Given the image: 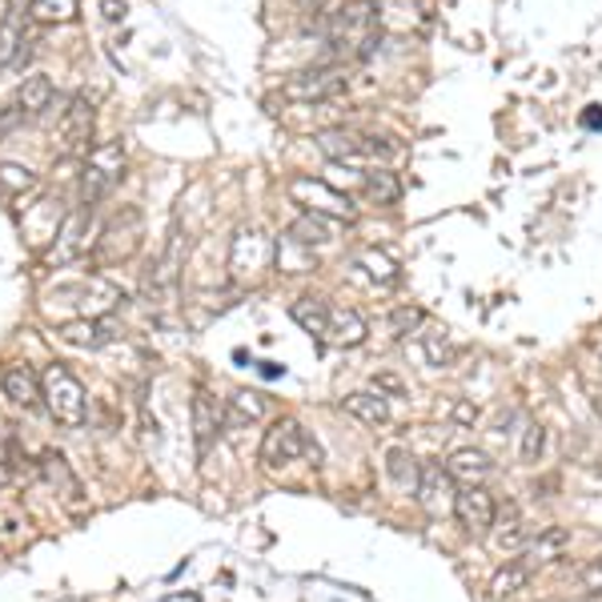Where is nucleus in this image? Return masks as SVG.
<instances>
[{"mask_svg": "<svg viewBox=\"0 0 602 602\" xmlns=\"http://www.w3.org/2000/svg\"><path fill=\"white\" fill-rule=\"evenodd\" d=\"M81 17V0H29L32 24H69Z\"/></svg>", "mask_w": 602, "mask_h": 602, "instance_id": "nucleus-28", "label": "nucleus"}, {"mask_svg": "<svg viewBox=\"0 0 602 602\" xmlns=\"http://www.w3.org/2000/svg\"><path fill=\"white\" fill-rule=\"evenodd\" d=\"M57 302H61L64 309H73V322H81V317H105L109 309H116L125 302V294H121L113 282L93 274V277L73 282V286H57L44 306H57Z\"/></svg>", "mask_w": 602, "mask_h": 602, "instance_id": "nucleus-5", "label": "nucleus"}, {"mask_svg": "<svg viewBox=\"0 0 602 602\" xmlns=\"http://www.w3.org/2000/svg\"><path fill=\"white\" fill-rule=\"evenodd\" d=\"M414 494H418V502H422V510L426 514H446V510H450V514H455V498H458V482L455 478H450V470H446V466H422V478H418V490H414Z\"/></svg>", "mask_w": 602, "mask_h": 602, "instance_id": "nucleus-14", "label": "nucleus"}, {"mask_svg": "<svg viewBox=\"0 0 602 602\" xmlns=\"http://www.w3.org/2000/svg\"><path fill=\"white\" fill-rule=\"evenodd\" d=\"M286 193L294 205H302V213H317L326 222H354L358 217V205L346 193H338L334 185H326V181L317 177H294L286 185Z\"/></svg>", "mask_w": 602, "mask_h": 602, "instance_id": "nucleus-7", "label": "nucleus"}, {"mask_svg": "<svg viewBox=\"0 0 602 602\" xmlns=\"http://www.w3.org/2000/svg\"><path fill=\"white\" fill-rule=\"evenodd\" d=\"M446 470H450L458 487H487L490 475H494V462L482 450H475V446H462V450L446 458Z\"/></svg>", "mask_w": 602, "mask_h": 602, "instance_id": "nucleus-17", "label": "nucleus"}, {"mask_svg": "<svg viewBox=\"0 0 602 602\" xmlns=\"http://www.w3.org/2000/svg\"><path fill=\"white\" fill-rule=\"evenodd\" d=\"M41 386H44V410L53 414V422L61 426H85L89 418V394L85 386L76 381V374H69L64 366H49L41 374Z\"/></svg>", "mask_w": 602, "mask_h": 602, "instance_id": "nucleus-4", "label": "nucleus"}, {"mask_svg": "<svg viewBox=\"0 0 602 602\" xmlns=\"http://www.w3.org/2000/svg\"><path fill=\"white\" fill-rule=\"evenodd\" d=\"M366 197L378 201V205H394V201L401 197L398 177H394V173H386V170H370V173H366Z\"/></svg>", "mask_w": 602, "mask_h": 602, "instance_id": "nucleus-33", "label": "nucleus"}, {"mask_svg": "<svg viewBox=\"0 0 602 602\" xmlns=\"http://www.w3.org/2000/svg\"><path fill=\"white\" fill-rule=\"evenodd\" d=\"M329 309L334 306H329L326 297H297L294 306H289V317H294L306 334L322 338V334H326V322H329Z\"/></svg>", "mask_w": 602, "mask_h": 602, "instance_id": "nucleus-25", "label": "nucleus"}, {"mask_svg": "<svg viewBox=\"0 0 602 602\" xmlns=\"http://www.w3.org/2000/svg\"><path fill=\"white\" fill-rule=\"evenodd\" d=\"M422 326V309L418 306H401V309H394V317H390V329L398 334V338H406L410 329H418Z\"/></svg>", "mask_w": 602, "mask_h": 602, "instance_id": "nucleus-36", "label": "nucleus"}, {"mask_svg": "<svg viewBox=\"0 0 602 602\" xmlns=\"http://www.w3.org/2000/svg\"><path fill=\"white\" fill-rule=\"evenodd\" d=\"M41 475H44V482L57 490V494L64 498V502H81V478L73 475V466H69V458L64 455H57V450H44L41 455Z\"/></svg>", "mask_w": 602, "mask_h": 602, "instance_id": "nucleus-20", "label": "nucleus"}, {"mask_svg": "<svg viewBox=\"0 0 602 602\" xmlns=\"http://www.w3.org/2000/svg\"><path fill=\"white\" fill-rule=\"evenodd\" d=\"M141 245V213L137 210H121L105 229L96 233L93 254L96 262H121Z\"/></svg>", "mask_w": 602, "mask_h": 602, "instance_id": "nucleus-11", "label": "nucleus"}, {"mask_svg": "<svg viewBox=\"0 0 602 602\" xmlns=\"http://www.w3.org/2000/svg\"><path fill=\"white\" fill-rule=\"evenodd\" d=\"M24 21H29V12H24ZM24 21H21V12H9V17L0 21V73L29 57V49H24V44H29Z\"/></svg>", "mask_w": 602, "mask_h": 602, "instance_id": "nucleus-21", "label": "nucleus"}, {"mask_svg": "<svg viewBox=\"0 0 602 602\" xmlns=\"http://www.w3.org/2000/svg\"><path fill=\"white\" fill-rule=\"evenodd\" d=\"M494 527H498V550H518L527 542V527H522V514H518L514 502H502L494 514Z\"/></svg>", "mask_w": 602, "mask_h": 602, "instance_id": "nucleus-30", "label": "nucleus"}, {"mask_svg": "<svg viewBox=\"0 0 602 602\" xmlns=\"http://www.w3.org/2000/svg\"><path fill=\"white\" fill-rule=\"evenodd\" d=\"M61 338L69 346H81V349H101L116 338L113 326H109L105 317H81V322H64L61 326Z\"/></svg>", "mask_w": 602, "mask_h": 602, "instance_id": "nucleus-22", "label": "nucleus"}, {"mask_svg": "<svg viewBox=\"0 0 602 602\" xmlns=\"http://www.w3.org/2000/svg\"><path fill=\"white\" fill-rule=\"evenodd\" d=\"M289 242L306 245V249H314V245H329L334 242V222L317 217V213H302V217L289 225Z\"/></svg>", "mask_w": 602, "mask_h": 602, "instance_id": "nucleus-26", "label": "nucleus"}, {"mask_svg": "<svg viewBox=\"0 0 602 602\" xmlns=\"http://www.w3.org/2000/svg\"><path fill=\"white\" fill-rule=\"evenodd\" d=\"M349 89L346 69L338 64H314V69H302V73L286 76L282 96L294 101V105H326V101H338Z\"/></svg>", "mask_w": 602, "mask_h": 602, "instance_id": "nucleus-6", "label": "nucleus"}, {"mask_svg": "<svg viewBox=\"0 0 602 602\" xmlns=\"http://www.w3.org/2000/svg\"><path fill=\"white\" fill-rule=\"evenodd\" d=\"M277 265V242L269 237L265 229L257 225H242V229L233 233V245H229V277L233 282H257L265 277L269 269Z\"/></svg>", "mask_w": 602, "mask_h": 602, "instance_id": "nucleus-2", "label": "nucleus"}, {"mask_svg": "<svg viewBox=\"0 0 602 602\" xmlns=\"http://www.w3.org/2000/svg\"><path fill=\"white\" fill-rule=\"evenodd\" d=\"M317 153L334 165H358L366 157V137L361 133H349V129H322L314 137Z\"/></svg>", "mask_w": 602, "mask_h": 602, "instance_id": "nucleus-16", "label": "nucleus"}, {"mask_svg": "<svg viewBox=\"0 0 602 602\" xmlns=\"http://www.w3.org/2000/svg\"><path fill=\"white\" fill-rule=\"evenodd\" d=\"M265 414H269V401H265V394H257V390H237L229 401H225V418H229V426L262 422Z\"/></svg>", "mask_w": 602, "mask_h": 602, "instance_id": "nucleus-24", "label": "nucleus"}, {"mask_svg": "<svg viewBox=\"0 0 602 602\" xmlns=\"http://www.w3.org/2000/svg\"><path fill=\"white\" fill-rule=\"evenodd\" d=\"M567 547H571V530H567V527H547L539 539L530 542V567H534V562L559 559Z\"/></svg>", "mask_w": 602, "mask_h": 602, "instance_id": "nucleus-31", "label": "nucleus"}, {"mask_svg": "<svg viewBox=\"0 0 602 602\" xmlns=\"http://www.w3.org/2000/svg\"><path fill=\"white\" fill-rule=\"evenodd\" d=\"M0 386H4V398H9L12 406H21V410H41L44 406L41 374L32 370V366H9L4 378H0Z\"/></svg>", "mask_w": 602, "mask_h": 602, "instance_id": "nucleus-15", "label": "nucleus"}, {"mask_svg": "<svg viewBox=\"0 0 602 602\" xmlns=\"http://www.w3.org/2000/svg\"><path fill=\"white\" fill-rule=\"evenodd\" d=\"M190 414H193V438H197V455H210V446L222 438L225 422H229V418H225V406L213 398L205 386H197V390H193Z\"/></svg>", "mask_w": 602, "mask_h": 602, "instance_id": "nucleus-13", "label": "nucleus"}, {"mask_svg": "<svg viewBox=\"0 0 602 602\" xmlns=\"http://www.w3.org/2000/svg\"><path fill=\"white\" fill-rule=\"evenodd\" d=\"M366 317L358 314V309H329V322H326V334H322V341H329V346L338 349H354L366 341Z\"/></svg>", "mask_w": 602, "mask_h": 602, "instance_id": "nucleus-19", "label": "nucleus"}, {"mask_svg": "<svg viewBox=\"0 0 602 602\" xmlns=\"http://www.w3.org/2000/svg\"><path fill=\"white\" fill-rule=\"evenodd\" d=\"M12 475V433L9 426L0 422V482Z\"/></svg>", "mask_w": 602, "mask_h": 602, "instance_id": "nucleus-37", "label": "nucleus"}, {"mask_svg": "<svg viewBox=\"0 0 602 602\" xmlns=\"http://www.w3.org/2000/svg\"><path fill=\"white\" fill-rule=\"evenodd\" d=\"M386 475L394 478V487L401 490H418V478H422V462L406 450V446H394L386 455Z\"/></svg>", "mask_w": 602, "mask_h": 602, "instance_id": "nucleus-27", "label": "nucleus"}, {"mask_svg": "<svg viewBox=\"0 0 602 602\" xmlns=\"http://www.w3.org/2000/svg\"><path fill=\"white\" fill-rule=\"evenodd\" d=\"M96 129V109L85 93H76L69 105L61 109V121H57V153L61 157H76V153H89V141H93Z\"/></svg>", "mask_w": 602, "mask_h": 602, "instance_id": "nucleus-8", "label": "nucleus"}, {"mask_svg": "<svg viewBox=\"0 0 602 602\" xmlns=\"http://www.w3.org/2000/svg\"><path fill=\"white\" fill-rule=\"evenodd\" d=\"M374 390L394 394V398H401V394H406V386H401L398 378H390V374H378V378H374Z\"/></svg>", "mask_w": 602, "mask_h": 602, "instance_id": "nucleus-39", "label": "nucleus"}, {"mask_svg": "<svg viewBox=\"0 0 602 602\" xmlns=\"http://www.w3.org/2000/svg\"><path fill=\"white\" fill-rule=\"evenodd\" d=\"M582 586H586V591H602V559H591L586 562V567H582Z\"/></svg>", "mask_w": 602, "mask_h": 602, "instance_id": "nucleus-38", "label": "nucleus"}, {"mask_svg": "<svg viewBox=\"0 0 602 602\" xmlns=\"http://www.w3.org/2000/svg\"><path fill=\"white\" fill-rule=\"evenodd\" d=\"M591 602H602V591H594V594H591Z\"/></svg>", "mask_w": 602, "mask_h": 602, "instance_id": "nucleus-41", "label": "nucleus"}, {"mask_svg": "<svg viewBox=\"0 0 602 602\" xmlns=\"http://www.w3.org/2000/svg\"><path fill=\"white\" fill-rule=\"evenodd\" d=\"M302 455H314L309 433L302 430V422H297V418H277V422L269 426V430H265V438H262V462L269 466V470H277V466L297 462Z\"/></svg>", "mask_w": 602, "mask_h": 602, "instance_id": "nucleus-9", "label": "nucleus"}, {"mask_svg": "<svg viewBox=\"0 0 602 602\" xmlns=\"http://www.w3.org/2000/svg\"><path fill=\"white\" fill-rule=\"evenodd\" d=\"M53 101H57V89L44 73L24 76L21 89H17V113H21V121H37V116H44L49 109H53Z\"/></svg>", "mask_w": 602, "mask_h": 602, "instance_id": "nucleus-18", "label": "nucleus"}, {"mask_svg": "<svg viewBox=\"0 0 602 602\" xmlns=\"http://www.w3.org/2000/svg\"><path fill=\"white\" fill-rule=\"evenodd\" d=\"M494 514H498V502L487 494V487H462L458 490L455 518L466 534H475V539L490 534V530H494Z\"/></svg>", "mask_w": 602, "mask_h": 602, "instance_id": "nucleus-12", "label": "nucleus"}, {"mask_svg": "<svg viewBox=\"0 0 602 602\" xmlns=\"http://www.w3.org/2000/svg\"><path fill=\"white\" fill-rule=\"evenodd\" d=\"M361 265L370 269V282H378V286H394V282H398V265L386 254H374L370 249V254H361Z\"/></svg>", "mask_w": 602, "mask_h": 602, "instance_id": "nucleus-34", "label": "nucleus"}, {"mask_svg": "<svg viewBox=\"0 0 602 602\" xmlns=\"http://www.w3.org/2000/svg\"><path fill=\"white\" fill-rule=\"evenodd\" d=\"M346 410L366 426H386L390 422V398L381 390H354L346 394Z\"/></svg>", "mask_w": 602, "mask_h": 602, "instance_id": "nucleus-23", "label": "nucleus"}, {"mask_svg": "<svg viewBox=\"0 0 602 602\" xmlns=\"http://www.w3.org/2000/svg\"><path fill=\"white\" fill-rule=\"evenodd\" d=\"M582 125H586V129H602V109L599 105L586 109V113H582Z\"/></svg>", "mask_w": 602, "mask_h": 602, "instance_id": "nucleus-40", "label": "nucleus"}, {"mask_svg": "<svg viewBox=\"0 0 602 602\" xmlns=\"http://www.w3.org/2000/svg\"><path fill=\"white\" fill-rule=\"evenodd\" d=\"M37 190V173L32 170H24V165H0V193L4 197H24V193H32Z\"/></svg>", "mask_w": 602, "mask_h": 602, "instance_id": "nucleus-32", "label": "nucleus"}, {"mask_svg": "<svg viewBox=\"0 0 602 602\" xmlns=\"http://www.w3.org/2000/svg\"><path fill=\"white\" fill-rule=\"evenodd\" d=\"M542 450H547V430L539 422H530L527 433H522V462H539Z\"/></svg>", "mask_w": 602, "mask_h": 602, "instance_id": "nucleus-35", "label": "nucleus"}, {"mask_svg": "<svg viewBox=\"0 0 602 602\" xmlns=\"http://www.w3.org/2000/svg\"><path fill=\"white\" fill-rule=\"evenodd\" d=\"M530 574H534V567L530 562H522V559H510L502 571L494 574V582H490V599H510V594H518L522 586L530 582Z\"/></svg>", "mask_w": 602, "mask_h": 602, "instance_id": "nucleus-29", "label": "nucleus"}, {"mask_svg": "<svg viewBox=\"0 0 602 602\" xmlns=\"http://www.w3.org/2000/svg\"><path fill=\"white\" fill-rule=\"evenodd\" d=\"M125 173V145L121 141H101L85 153V173H81V205L96 210L113 193V185Z\"/></svg>", "mask_w": 602, "mask_h": 602, "instance_id": "nucleus-3", "label": "nucleus"}, {"mask_svg": "<svg viewBox=\"0 0 602 602\" xmlns=\"http://www.w3.org/2000/svg\"><path fill=\"white\" fill-rule=\"evenodd\" d=\"M329 49L346 61H370L381 44V9L378 0H346L329 17Z\"/></svg>", "mask_w": 602, "mask_h": 602, "instance_id": "nucleus-1", "label": "nucleus"}, {"mask_svg": "<svg viewBox=\"0 0 602 602\" xmlns=\"http://www.w3.org/2000/svg\"><path fill=\"white\" fill-rule=\"evenodd\" d=\"M89 225H93V210L81 205L76 213H64L61 229H57L53 245L44 249V262L49 265H69L76 257L89 254V245H96V237H89Z\"/></svg>", "mask_w": 602, "mask_h": 602, "instance_id": "nucleus-10", "label": "nucleus"}]
</instances>
